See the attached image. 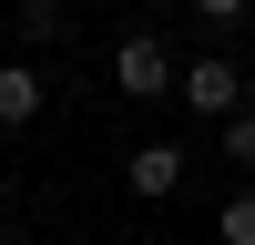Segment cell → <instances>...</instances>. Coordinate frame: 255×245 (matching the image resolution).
Returning <instances> with one entry per match:
<instances>
[{
	"label": "cell",
	"instance_id": "1",
	"mask_svg": "<svg viewBox=\"0 0 255 245\" xmlns=\"http://www.w3.org/2000/svg\"><path fill=\"white\" fill-rule=\"evenodd\" d=\"M174 82H184V61L163 51V31H123L113 41V92L123 102H163Z\"/></svg>",
	"mask_w": 255,
	"mask_h": 245
},
{
	"label": "cell",
	"instance_id": "2",
	"mask_svg": "<svg viewBox=\"0 0 255 245\" xmlns=\"http://www.w3.org/2000/svg\"><path fill=\"white\" fill-rule=\"evenodd\" d=\"M174 102H184V113H235V102H245V72H235L225 51H194L184 82H174Z\"/></svg>",
	"mask_w": 255,
	"mask_h": 245
},
{
	"label": "cell",
	"instance_id": "3",
	"mask_svg": "<svg viewBox=\"0 0 255 245\" xmlns=\"http://www.w3.org/2000/svg\"><path fill=\"white\" fill-rule=\"evenodd\" d=\"M123 194H143V204L184 194V143H133L123 153Z\"/></svg>",
	"mask_w": 255,
	"mask_h": 245
},
{
	"label": "cell",
	"instance_id": "4",
	"mask_svg": "<svg viewBox=\"0 0 255 245\" xmlns=\"http://www.w3.org/2000/svg\"><path fill=\"white\" fill-rule=\"evenodd\" d=\"M20 122H41V72L31 61H0V133H20Z\"/></svg>",
	"mask_w": 255,
	"mask_h": 245
},
{
	"label": "cell",
	"instance_id": "5",
	"mask_svg": "<svg viewBox=\"0 0 255 245\" xmlns=\"http://www.w3.org/2000/svg\"><path fill=\"white\" fill-rule=\"evenodd\" d=\"M215 245H255V194H225L215 204Z\"/></svg>",
	"mask_w": 255,
	"mask_h": 245
},
{
	"label": "cell",
	"instance_id": "6",
	"mask_svg": "<svg viewBox=\"0 0 255 245\" xmlns=\"http://www.w3.org/2000/svg\"><path fill=\"white\" fill-rule=\"evenodd\" d=\"M225 153H235V163H255V113H245V102L225 113Z\"/></svg>",
	"mask_w": 255,
	"mask_h": 245
},
{
	"label": "cell",
	"instance_id": "7",
	"mask_svg": "<svg viewBox=\"0 0 255 245\" xmlns=\"http://www.w3.org/2000/svg\"><path fill=\"white\" fill-rule=\"evenodd\" d=\"M245 10H255V0H194V20H225V31H235Z\"/></svg>",
	"mask_w": 255,
	"mask_h": 245
},
{
	"label": "cell",
	"instance_id": "8",
	"mask_svg": "<svg viewBox=\"0 0 255 245\" xmlns=\"http://www.w3.org/2000/svg\"><path fill=\"white\" fill-rule=\"evenodd\" d=\"M0 245H31V235H0Z\"/></svg>",
	"mask_w": 255,
	"mask_h": 245
}]
</instances>
